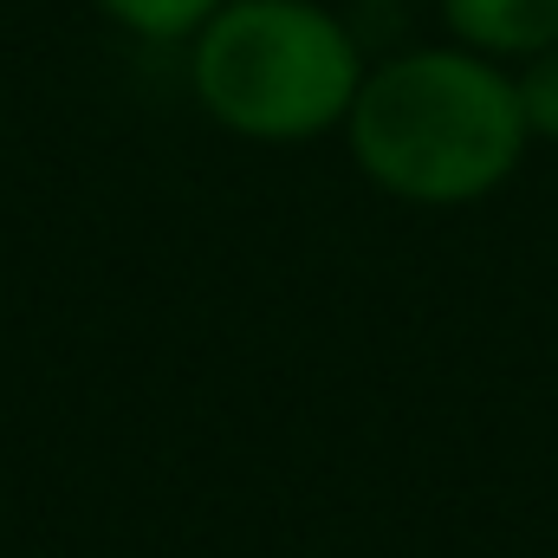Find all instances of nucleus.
<instances>
[{
  "instance_id": "1",
  "label": "nucleus",
  "mask_w": 558,
  "mask_h": 558,
  "mask_svg": "<svg viewBox=\"0 0 558 558\" xmlns=\"http://www.w3.org/2000/svg\"><path fill=\"white\" fill-rule=\"evenodd\" d=\"M338 137L357 175L403 208H474L500 195L533 149L513 65L454 39L377 59Z\"/></svg>"
},
{
  "instance_id": "2",
  "label": "nucleus",
  "mask_w": 558,
  "mask_h": 558,
  "mask_svg": "<svg viewBox=\"0 0 558 558\" xmlns=\"http://www.w3.org/2000/svg\"><path fill=\"white\" fill-rule=\"evenodd\" d=\"M182 52L202 118L260 149L338 137L371 72L351 20L325 0H221Z\"/></svg>"
},
{
  "instance_id": "3",
  "label": "nucleus",
  "mask_w": 558,
  "mask_h": 558,
  "mask_svg": "<svg viewBox=\"0 0 558 558\" xmlns=\"http://www.w3.org/2000/svg\"><path fill=\"white\" fill-rule=\"evenodd\" d=\"M441 33L481 59L526 65L533 52L558 46V0H435Z\"/></svg>"
},
{
  "instance_id": "4",
  "label": "nucleus",
  "mask_w": 558,
  "mask_h": 558,
  "mask_svg": "<svg viewBox=\"0 0 558 558\" xmlns=\"http://www.w3.org/2000/svg\"><path fill=\"white\" fill-rule=\"evenodd\" d=\"M118 33H131L143 46H189L195 26L221 7V0H92Z\"/></svg>"
},
{
  "instance_id": "5",
  "label": "nucleus",
  "mask_w": 558,
  "mask_h": 558,
  "mask_svg": "<svg viewBox=\"0 0 558 558\" xmlns=\"http://www.w3.org/2000/svg\"><path fill=\"white\" fill-rule=\"evenodd\" d=\"M513 85H520V111H526L533 143H553L558 149V46L533 52L526 65H513Z\"/></svg>"
}]
</instances>
